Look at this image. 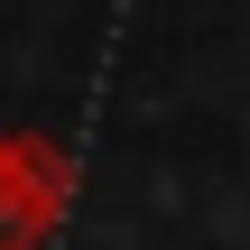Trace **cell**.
<instances>
[{
	"instance_id": "obj_1",
	"label": "cell",
	"mask_w": 250,
	"mask_h": 250,
	"mask_svg": "<svg viewBox=\"0 0 250 250\" xmlns=\"http://www.w3.org/2000/svg\"><path fill=\"white\" fill-rule=\"evenodd\" d=\"M74 148L46 130H0V250H46L56 223L74 213Z\"/></svg>"
}]
</instances>
